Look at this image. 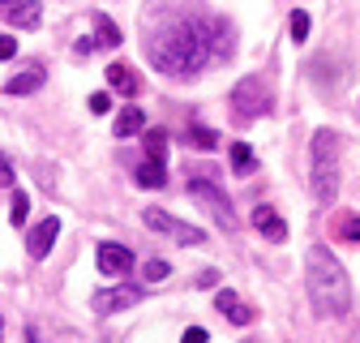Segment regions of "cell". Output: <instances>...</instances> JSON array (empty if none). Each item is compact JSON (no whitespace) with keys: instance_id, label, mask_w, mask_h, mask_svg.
<instances>
[{"instance_id":"cell-4","label":"cell","mask_w":360,"mask_h":343,"mask_svg":"<svg viewBox=\"0 0 360 343\" xmlns=\"http://www.w3.org/2000/svg\"><path fill=\"white\" fill-rule=\"evenodd\" d=\"M189 193H193V202L210 214V219L223 228V232H232L236 228V214H232V202H228V193H219L210 181H202V176H189Z\"/></svg>"},{"instance_id":"cell-9","label":"cell","mask_w":360,"mask_h":343,"mask_svg":"<svg viewBox=\"0 0 360 343\" xmlns=\"http://www.w3.org/2000/svg\"><path fill=\"white\" fill-rule=\"evenodd\" d=\"M0 18H5L9 26H22V30H34L43 22V9L34 5V0H0Z\"/></svg>"},{"instance_id":"cell-11","label":"cell","mask_w":360,"mask_h":343,"mask_svg":"<svg viewBox=\"0 0 360 343\" xmlns=\"http://www.w3.org/2000/svg\"><path fill=\"white\" fill-rule=\"evenodd\" d=\"M253 228H257L266 240H275V245L288 240V224L279 219V210H275V206H257V210H253Z\"/></svg>"},{"instance_id":"cell-10","label":"cell","mask_w":360,"mask_h":343,"mask_svg":"<svg viewBox=\"0 0 360 343\" xmlns=\"http://www.w3.org/2000/svg\"><path fill=\"white\" fill-rule=\"evenodd\" d=\"M56 232H60V219L52 214V219H39L34 228H30V236H26V249H30V257L39 262V257H48V249L56 245Z\"/></svg>"},{"instance_id":"cell-5","label":"cell","mask_w":360,"mask_h":343,"mask_svg":"<svg viewBox=\"0 0 360 343\" xmlns=\"http://www.w3.org/2000/svg\"><path fill=\"white\" fill-rule=\"evenodd\" d=\"M232 112L240 120H257L270 112V86L262 77H240L236 91H232Z\"/></svg>"},{"instance_id":"cell-25","label":"cell","mask_w":360,"mask_h":343,"mask_svg":"<svg viewBox=\"0 0 360 343\" xmlns=\"http://www.w3.org/2000/svg\"><path fill=\"white\" fill-rule=\"evenodd\" d=\"M9 185H13V163L0 155V189H9Z\"/></svg>"},{"instance_id":"cell-27","label":"cell","mask_w":360,"mask_h":343,"mask_svg":"<svg viewBox=\"0 0 360 343\" xmlns=\"http://www.w3.org/2000/svg\"><path fill=\"white\" fill-rule=\"evenodd\" d=\"M108 108H112V99H108L103 91H99V95H90V112H95V116H103Z\"/></svg>"},{"instance_id":"cell-18","label":"cell","mask_w":360,"mask_h":343,"mask_svg":"<svg viewBox=\"0 0 360 343\" xmlns=\"http://www.w3.org/2000/svg\"><path fill=\"white\" fill-rule=\"evenodd\" d=\"M142 124H146V116H142L138 108H124L112 129H116V138H133V134H142Z\"/></svg>"},{"instance_id":"cell-13","label":"cell","mask_w":360,"mask_h":343,"mask_svg":"<svg viewBox=\"0 0 360 343\" xmlns=\"http://www.w3.org/2000/svg\"><path fill=\"white\" fill-rule=\"evenodd\" d=\"M43 77H48V73H43V65H26L22 73H13L5 82V95H34L39 86H43Z\"/></svg>"},{"instance_id":"cell-12","label":"cell","mask_w":360,"mask_h":343,"mask_svg":"<svg viewBox=\"0 0 360 343\" xmlns=\"http://www.w3.org/2000/svg\"><path fill=\"white\" fill-rule=\"evenodd\" d=\"M214 309H219L223 318H228V322H236V326H249V322H253V309L245 305V300H240L236 292H228V287H223V292L214 296Z\"/></svg>"},{"instance_id":"cell-26","label":"cell","mask_w":360,"mask_h":343,"mask_svg":"<svg viewBox=\"0 0 360 343\" xmlns=\"http://www.w3.org/2000/svg\"><path fill=\"white\" fill-rule=\"evenodd\" d=\"M13 56H18V43L9 34H0V60H13Z\"/></svg>"},{"instance_id":"cell-30","label":"cell","mask_w":360,"mask_h":343,"mask_svg":"<svg viewBox=\"0 0 360 343\" xmlns=\"http://www.w3.org/2000/svg\"><path fill=\"white\" fill-rule=\"evenodd\" d=\"M26 343H39V335H34V330H26Z\"/></svg>"},{"instance_id":"cell-20","label":"cell","mask_w":360,"mask_h":343,"mask_svg":"<svg viewBox=\"0 0 360 343\" xmlns=\"http://www.w3.org/2000/svg\"><path fill=\"white\" fill-rule=\"evenodd\" d=\"M189 146H198V150H214L219 146V134H214V129H206V124H189Z\"/></svg>"},{"instance_id":"cell-21","label":"cell","mask_w":360,"mask_h":343,"mask_svg":"<svg viewBox=\"0 0 360 343\" xmlns=\"http://www.w3.org/2000/svg\"><path fill=\"white\" fill-rule=\"evenodd\" d=\"M288 30H292V39H296V43H304V39H309V13H304V9H296V13L288 18Z\"/></svg>"},{"instance_id":"cell-19","label":"cell","mask_w":360,"mask_h":343,"mask_svg":"<svg viewBox=\"0 0 360 343\" xmlns=\"http://www.w3.org/2000/svg\"><path fill=\"white\" fill-rule=\"evenodd\" d=\"M142 146H146V159L163 163V155H167V134H163V129H146V134H142Z\"/></svg>"},{"instance_id":"cell-8","label":"cell","mask_w":360,"mask_h":343,"mask_svg":"<svg viewBox=\"0 0 360 343\" xmlns=\"http://www.w3.org/2000/svg\"><path fill=\"white\" fill-rule=\"evenodd\" d=\"M142 300V287H129V283H120V287H103V292H95V313H116V309H129V305H138Z\"/></svg>"},{"instance_id":"cell-22","label":"cell","mask_w":360,"mask_h":343,"mask_svg":"<svg viewBox=\"0 0 360 343\" xmlns=\"http://www.w3.org/2000/svg\"><path fill=\"white\" fill-rule=\"evenodd\" d=\"M26 214H30V198L26 193H13V210H9L13 228H26Z\"/></svg>"},{"instance_id":"cell-17","label":"cell","mask_w":360,"mask_h":343,"mask_svg":"<svg viewBox=\"0 0 360 343\" xmlns=\"http://www.w3.org/2000/svg\"><path fill=\"white\" fill-rule=\"evenodd\" d=\"M232 172H236V176H253V172H257V155H253L249 142L232 146Z\"/></svg>"},{"instance_id":"cell-24","label":"cell","mask_w":360,"mask_h":343,"mask_svg":"<svg viewBox=\"0 0 360 343\" xmlns=\"http://www.w3.org/2000/svg\"><path fill=\"white\" fill-rule=\"evenodd\" d=\"M172 275V266L163 262V257H155V262H146V283H163Z\"/></svg>"},{"instance_id":"cell-2","label":"cell","mask_w":360,"mask_h":343,"mask_svg":"<svg viewBox=\"0 0 360 343\" xmlns=\"http://www.w3.org/2000/svg\"><path fill=\"white\" fill-rule=\"evenodd\" d=\"M304 287L318 318H343L352 309V279L326 245H313L304 253Z\"/></svg>"},{"instance_id":"cell-6","label":"cell","mask_w":360,"mask_h":343,"mask_svg":"<svg viewBox=\"0 0 360 343\" xmlns=\"http://www.w3.org/2000/svg\"><path fill=\"white\" fill-rule=\"evenodd\" d=\"M142 224H146L150 232H163V236H167V240H176V245H202V240H206V232H202V228L180 224L176 214H167V210H159V206H146V210H142Z\"/></svg>"},{"instance_id":"cell-14","label":"cell","mask_w":360,"mask_h":343,"mask_svg":"<svg viewBox=\"0 0 360 343\" xmlns=\"http://www.w3.org/2000/svg\"><path fill=\"white\" fill-rule=\"evenodd\" d=\"M108 86H112V91H120L124 99H133V95H138L142 91V82H138V73H133L129 65H108Z\"/></svg>"},{"instance_id":"cell-29","label":"cell","mask_w":360,"mask_h":343,"mask_svg":"<svg viewBox=\"0 0 360 343\" xmlns=\"http://www.w3.org/2000/svg\"><path fill=\"white\" fill-rule=\"evenodd\" d=\"M214 283H219V271H214V266H206V271L198 275V287H214Z\"/></svg>"},{"instance_id":"cell-3","label":"cell","mask_w":360,"mask_h":343,"mask_svg":"<svg viewBox=\"0 0 360 343\" xmlns=\"http://www.w3.org/2000/svg\"><path fill=\"white\" fill-rule=\"evenodd\" d=\"M335 134L330 129H318L313 134V167H309V176H313V198L318 202H330L339 193V159H335Z\"/></svg>"},{"instance_id":"cell-23","label":"cell","mask_w":360,"mask_h":343,"mask_svg":"<svg viewBox=\"0 0 360 343\" xmlns=\"http://www.w3.org/2000/svg\"><path fill=\"white\" fill-rule=\"evenodd\" d=\"M339 236H343V240H352V245H360V214H343Z\"/></svg>"},{"instance_id":"cell-28","label":"cell","mask_w":360,"mask_h":343,"mask_svg":"<svg viewBox=\"0 0 360 343\" xmlns=\"http://www.w3.org/2000/svg\"><path fill=\"white\" fill-rule=\"evenodd\" d=\"M180 343H206V330L202 326H189L185 335H180Z\"/></svg>"},{"instance_id":"cell-1","label":"cell","mask_w":360,"mask_h":343,"mask_svg":"<svg viewBox=\"0 0 360 343\" xmlns=\"http://www.w3.org/2000/svg\"><path fill=\"white\" fill-rule=\"evenodd\" d=\"M159 9H172V0H163ZM210 22L193 18L189 9L176 13H150L146 18V60L167 73V77H193L210 60Z\"/></svg>"},{"instance_id":"cell-7","label":"cell","mask_w":360,"mask_h":343,"mask_svg":"<svg viewBox=\"0 0 360 343\" xmlns=\"http://www.w3.org/2000/svg\"><path fill=\"white\" fill-rule=\"evenodd\" d=\"M95 257H99V271H103V275H112V279H124V275L133 271V253H129V245L103 240Z\"/></svg>"},{"instance_id":"cell-16","label":"cell","mask_w":360,"mask_h":343,"mask_svg":"<svg viewBox=\"0 0 360 343\" xmlns=\"http://www.w3.org/2000/svg\"><path fill=\"white\" fill-rule=\"evenodd\" d=\"M133 176H138V185H142V189H163V185H167V167H163V163H155V159H146L138 172H133Z\"/></svg>"},{"instance_id":"cell-15","label":"cell","mask_w":360,"mask_h":343,"mask_svg":"<svg viewBox=\"0 0 360 343\" xmlns=\"http://www.w3.org/2000/svg\"><path fill=\"white\" fill-rule=\"evenodd\" d=\"M95 48H120V26L108 13H95Z\"/></svg>"}]
</instances>
